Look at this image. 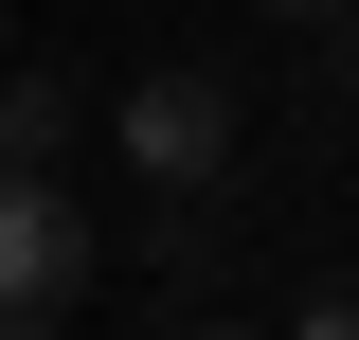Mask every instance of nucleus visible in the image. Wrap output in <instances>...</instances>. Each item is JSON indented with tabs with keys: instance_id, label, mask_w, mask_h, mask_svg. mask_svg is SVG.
<instances>
[{
	"instance_id": "1",
	"label": "nucleus",
	"mask_w": 359,
	"mask_h": 340,
	"mask_svg": "<svg viewBox=\"0 0 359 340\" xmlns=\"http://www.w3.org/2000/svg\"><path fill=\"white\" fill-rule=\"evenodd\" d=\"M90 287H108V215L54 162H0V340H54Z\"/></svg>"
},
{
	"instance_id": "2",
	"label": "nucleus",
	"mask_w": 359,
	"mask_h": 340,
	"mask_svg": "<svg viewBox=\"0 0 359 340\" xmlns=\"http://www.w3.org/2000/svg\"><path fill=\"white\" fill-rule=\"evenodd\" d=\"M233 126H252V108H233V72H198V54H162V72L108 90V143H126L144 197H216V179H233Z\"/></svg>"
},
{
	"instance_id": "3",
	"label": "nucleus",
	"mask_w": 359,
	"mask_h": 340,
	"mask_svg": "<svg viewBox=\"0 0 359 340\" xmlns=\"http://www.w3.org/2000/svg\"><path fill=\"white\" fill-rule=\"evenodd\" d=\"M90 108H108V90H90L72 54H18V72H0V162H72Z\"/></svg>"
},
{
	"instance_id": "4",
	"label": "nucleus",
	"mask_w": 359,
	"mask_h": 340,
	"mask_svg": "<svg viewBox=\"0 0 359 340\" xmlns=\"http://www.w3.org/2000/svg\"><path fill=\"white\" fill-rule=\"evenodd\" d=\"M287 323H306V340H359V269H323V287L287 304Z\"/></svg>"
},
{
	"instance_id": "5",
	"label": "nucleus",
	"mask_w": 359,
	"mask_h": 340,
	"mask_svg": "<svg viewBox=\"0 0 359 340\" xmlns=\"http://www.w3.org/2000/svg\"><path fill=\"white\" fill-rule=\"evenodd\" d=\"M269 18H341V0H269Z\"/></svg>"
}]
</instances>
